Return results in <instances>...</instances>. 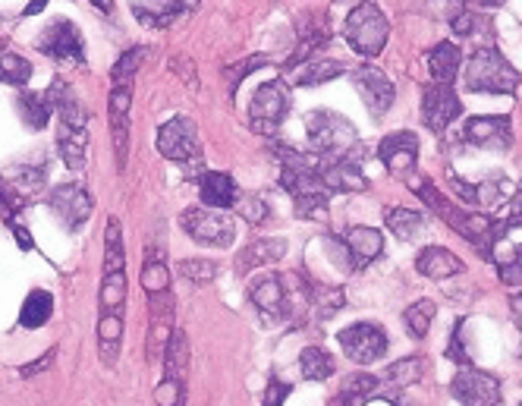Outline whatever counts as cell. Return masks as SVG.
Listing matches in <instances>:
<instances>
[{
    "instance_id": "obj_1",
    "label": "cell",
    "mask_w": 522,
    "mask_h": 406,
    "mask_svg": "<svg viewBox=\"0 0 522 406\" xmlns=\"http://www.w3.org/2000/svg\"><path fill=\"white\" fill-rule=\"evenodd\" d=\"M406 183L434 211V215L453 227V233H460L463 240H469L478 252H482V259H491L497 246L504 243L507 230H510L507 221H494L491 215H478V211H466L463 205H453L428 177H409Z\"/></svg>"
},
{
    "instance_id": "obj_2",
    "label": "cell",
    "mask_w": 522,
    "mask_h": 406,
    "mask_svg": "<svg viewBox=\"0 0 522 406\" xmlns=\"http://www.w3.org/2000/svg\"><path fill=\"white\" fill-rule=\"evenodd\" d=\"M274 152L280 161V186L293 196L296 218L328 221L331 189L318 177V155H302L293 145H274Z\"/></svg>"
},
{
    "instance_id": "obj_3",
    "label": "cell",
    "mask_w": 522,
    "mask_h": 406,
    "mask_svg": "<svg viewBox=\"0 0 522 406\" xmlns=\"http://www.w3.org/2000/svg\"><path fill=\"white\" fill-rule=\"evenodd\" d=\"M126 252H123V230L117 218L104 224V271H101V315L98 318H123L126 312Z\"/></svg>"
},
{
    "instance_id": "obj_4",
    "label": "cell",
    "mask_w": 522,
    "mask_h": 406,
    "mask_svg": "<svg viewBox=\"0 0 522 406\" xmlns=\"http://www.w3.org/2000/svg\"><path fill=\"white\" fill-rule=\"evenodd\" d=\"M466 89L491 92V95H513L519 89V73L494 45L478 48L466 63Z\"/></svg>"
},
{
    "instance_id": "obj_5",
    "label": "cell",
    "mask_w": 522,
    "mask_h": 406,
    "mask_svg": "<svg viewBox=\"0 0 522 406\" xmlns=\"http://www.w3.org/2000/svg\"><path fill=\"white\" fill-rule=\"evenodd\" d=\"M343 35L350 41V48L362 57H378L390 38V23L387 16L378 10V4L372 0H362V4L346 16Z\"/></svg>"
},
{
    "instance_id": "obj_6",
    "label": "cell",
    "mask_w": 522,
    "mask_h": 406,
    "mask_svg": "<svg viewBox=\"0 0 522 406\" xmlns=\"http://www.w3.org/2000/svg\"><path fill=\"white\" fill-rule=\"evenodd\" d=\"M306 136L318 158H337L346 148H353L359 142L356 126L334 111H312L306 117Z\"/></svg>"
},
{
    "instance_id": "obj_7",
    "label": "cell",
    "mask_w": 522,
    "mask_h": 406,
    "mask_svg": "<svg viewBox=\"0 0 522 406\" xmlns=\"http://www.w3.org/2000/svg\"><path fill=\"white\" fill-rule=\"evenodd\" d=\"M180 227L199 246H214V249H227L236 240V221L227 218L221 208H208V205H192L180 215Z\"/></svg>"
},
{
    "instance_id": "obj_8",
    "label": "cell",
    "mask_w": 522,
    "mask_h": 406,
    "mask_svg": "<svg viewBox=\"0 0 522 406\" xmlns=\"http://www.w3.org/2000/svg\"><path fill=\"white\" fill-rule=\"evenodd\" d=\"M186 378H189V340L183 331H173L164 353V378L155 388L158 406H186Z\"/></svg>"
},
{
    "instance_id": "obj_9",
    "label": "cell",
    "mask_w": 522,
    "mask_h": 406,
    "mask_svg": "<svg viewBox=\"0 0 522 406\" xmlns=\"http://www.w3.org/2000/svg\"><path fill=\"white\" fill-rule=\"evenodd\" d=\"M365 158H368V148L359 142L353 148H346L337 158H318V177L331 189V196L334 192H365L368 189V180L362 174Z\"/></svg>"
},
{
    "instance_id": "obj_10",
    "label": "cell",
    "mask_w": 522,
    "mask_h": 406,
    "mask_svg": "<svg viewBox=\"0 0 522 406\" xmlns=\"http://www.w3.org/2000/svg\"><path fill=\"white\" fill-rule=\"evenodd\" d=\"M290 114V92L284 82H265L258 85V92L252 95L249 104V123L258 136H274L280 130V123Z\"/></svg>"
},
{
    "instance_id": "obj_11",
    "label": "cell",
    "mask_w": 522,
    "mask_h": 406,
    "mask_svg": "<svg viewBox=\"0 0 522 406\" xmlns=\"http://www.w3.org/2000/svg\"><path fill=\"white\" fill-rule=\"evenodd\" d=\"M158 152L177 164H199L202 161V139L189 117H170L158 130Z\"/></svg>"
},
{
    "instance_id": "obj_12",
    "label": "cell",
    "mask_w": 522,
    "mask_h": 406,
    "mask_svg": "<svg viewBox=\"0 0 522 406\" xmlns=\"http://www.w3.org/2000/svg\"><path fill=\"white\" fill-rule=\"evenodd\" d=\"M48 208L54 211V218H60L63 227L76 233L85 221L92 218L95 199H92V192L79 183H60L48 192Z\"/></svg>"
},
{
    "instance_id": "obj_13",
    "label": "cell",
    "mask_w": 522,
    "mask_h": 406,
    "mask_svg": "<svg viewBox=\"0 0 522 406\" xmlns=\"http://www.w3.org/2000/svg\"><path fill=\"white\" fill-rule=\"evenodd\" d=\"M337 344L359 366H372L387 353V334L375 322H356L337 334Z\"/></svg>"
},
{
    "instance_id": "obj_14",
    "label": "cell",
    "mask_w": 522,
    "mask_h": 406,
    "mask_svg": "<svg viewBox=\"0 0 522 406\" xmlns=\"http://www.w3.org/2000/svg\"><path fill=\"white\" fill-rule=\"evenodd\" d=\"M173 293H155L148 296V340H145V353L151 362L164 359L167 347H170V337H173Z\"/></svg>"
},
{
    "instance_id": "obj_15",
    "label": "cell",
    "mask_w": 522,
    "mask_h": 406,
    "mask_svg": "<svg viewBox=\"0 0 522 406\" xmlns=\"http://www.w3.org/2000/svg\"><path fill=\"white\" fill-rule=\"evenodd\" d=\"M463 104L456 98L453 85H444V82H431L422 89V120L431 133H444L447 126L460 117Z\"/></svg>"
},
{
    "instance_id": "obj_16",
    "label": "cell",
    "mask_w": 522,
    "mask_h": 406,
    "mask_svg": "<svg viewBox=\"0 0 522 406\" xmlns=\"http://www.w3.org/2000/svg\"><path fill=\"white\" fill-rule=\"evenodd\" d=\"M460 139L488 152H510L513 148V123L510 117H469L463 123Z\"/></svg>"
},
{
    "instance_id": "obj_17",
    "label": "cell",
    "mask_w": 522,
    "mask_h": 406,
    "mask_svg": "<svg viewBox=\"0 0 522 406\" xmlns=\"http://www.w3.org/2000/svg\"><path fill=\"white\" fill-rule=\"evenodd\" d=\"M35 48L54 60L85 63V45H82V35H79L73 19H54V23L35 41Z\"/></svg>"
},
{
    "instance_id": "obj_18",
    "label": "cell",
    "mask_w": 522,
    "mask_h": 406,
    "mask_svg": "<svg viewBox=\"0 0 522 406\" xmlns=\"http://www.w3.org/2000/svg\"><path fill=\"white\" fill-rule=\"evenodd\" d=\"M450 394L463 406H497L500 403V381L488 372H478V369L466 366L450 381Z\"/></svg>"
},
{
    "instance_id": "obj_19",
    "label": "cell",
    "mask_w": 522,
    "mask_h": 406,
    "mask_svg": "<svg viewBox=\"0 0 522 406\" xmlns=\"http://www.w3.org/2000/svg\"><path fill=\"white\" fill-rule=\"evenodd\" d=\"M381 164L397 177H412V170L419 164V136L412 130H400L381 139L378 145Z\"/></svg>"
},
{
    "instance_id": "obj_20",
    "label": "cell",
    "mask_w": 522,
    "mask_h": 406,
    "mask_svg": "<svg viewBox=\"0 0 522 406\" xmlns=\"http://www.w3.org/2000/svg\"><path fill=\"white\" fill-rule=\"evenodd\" d=\"M353 82H356L362 101L368 104V114L375 120H381L390 108H394L397 89H394V82L387 79V73H381L378 67H359L353 73Z\"/></svg>"
},
{
    "instance_id": "obj_21",
    "label": "cell",
    "mask_w": 522,
    "mask_h": 406,
    "mask_svg": "<svg viewBox=\"0 0 522 406\" xmlns=\"http://www.w3.org/2000/svg\"><path fill=\"white\" fill-rule=\"evenodd\" d=\"M129 111H133V89H111L107 98V117H111V136H114V155L117 167L126 170L129 161Z\"/></svg>"
},
{
    "instance_id": "obj_22",
    "label": "cell",
    "mask_w": 522,
    "mask_h": 406,
    "mask_svg": "<svg viewBox=\"0 0 522 406\" xmlns=\"http://www.w3.org/2000/svg\"><path fill=\"white\" fill-rule=\"evenodd\" d=\"M340 240L346 252H350L353 271H365L368 265H375L384 252V233L375 227H350Z\"/></svg>"
},
{
    "instance_id": "obj_23",
    "label": "cell",
    "mask_w": 522,
    "mask_h": 406,
    "mask_svg": "<svg viewBox=\"0 0 522 406\" xmlns=\"http://www.w3.org/2000/svg\"><path fill=\"white\" fill-rule=\"evenodd\" d=\"M57 152L70 170H85L89 164V123H60L57 126Z\"/></svg>"
},
{
    "instance_id": "obj_24",
    "label": "cell",
    "mask_w": 522,
    "mask_h": 406,
    "mask_svg": "<svg viewBox=\"0 0 522 406\" xmlns=\"http://www.w3.org/2000/svg\"><path fill=\"white\" fill-rule=\"evenodd\" d=\"M331 41V26H328V16L324 13H312L306 16V23L299 26V45L293 51V57L287 60V70H296L299 63H306L312 54H318L324 45Z\"/></svg>"
},
{
    "instance_id": "obj_25",
    "label": "cell",
    "mask_w": 522,
    "mask_h": 406,
    "mask_svg": "<svg viewBox=\"0 0 522 406\" xmlns=\"http://www.w3.org/2000/svg\"><path fill=\"white\" fill-rule=\"evenodd\" d=\"M416 271L431 277V281H447V277L463 274L466 265L460 262V255H453L444 246H425L419 252V259H416Z\"/></svg>"
},
{
    "instance_id": "obj_26",
    "label": "cell",
    "mask_w": 522,
    "mask_h": 406,
    "mask_svg": "<svg viewBox=\"0 0 522 406\" xmlns=\"http://www.w3.org/2000/svg\"><path fill=\"white\" fill-rule=\"evenodd\" d=\"M199 199H202V205H208V208L227 211V208L236 205L239 189H236V183H233L230 174H221V170H208V174L199 177Z\"/></svg>"
},
{
    "instance_id": "obj_27",
    "label": "cell",
    "mask_w": 522,
    "mask_h": 406,
    "mask_svg": "<svg viewBox=\"0 0 522 406\" xmlns=\"http://www.w3.org/2000/svg\"><path fill=\"white\" fill-rule=\"evenodd\" d=\"M183 13L180 0H133V16L145 29H170Z\"/></svg>"
},
{
    "instance_id": "obj_28",
    "label": "cell",
    "mask_w": 522,
    "mask_h": 406,
    "mask_svg": "<svg viewBox=\"0 0 522 406\" xmlns=\"http://www.w3.org/2000/svg\"><path fill=\"white\" fill-rule=\"evenodd\" d=\"M450 29L466 41H478L482 48H491L494 41V23L485 13L469 10V7H460L450 16Z\"/></svg>"
},
{
    "instance_id": "obj_29",
    "label": "cell",
    "mask_w": 522,
    "mask_h": 406,
    "mask_svg": "<svg viewBox=\"0 0 522 406\" xmlns=\"http://www.w3.org/2000/svg\"><path fill=\"white\" fill-rule=\"evenodd\" d=\"M284 255H287V240H258L236 255V274H249L252 268L274 265Z\"/></svg>"
},
{
    "instance_id": "obj_30",
    "label": "cell",
    "mask_w": 522,
    "mask_h": 406,
    "mask_svg": "<svg viewBox=\"0 0 522 406\" xmlns=\"http://www.w3.org/2000/svg\"><path fill=\"white\" fill-rule=\"evenodd\" d=\"M460 63H463V54L453 41H438V45L428 51V70H431L434 82L453 85L456 73H460Z\"/></svg>"
},
{
    "instance_id": "obj_31",
    "label": "cell",
    "mask_w": 522,
    "mask_h": 406,
    "mask_svg": "<svg viewBox=\"0 0 522 406\" xmlns=\"http://www.w3.org/2000/svg\"><path fill=\"white\" fill-rule=\"evenodd\" d=\"M384 224H387V230L394 233L397 240L409 243V240L422 237V230H425V215H422V211H416V208L390 205V208H384Z\"/></svg>"
},
{
    "instance_id": "obj_32",
    "label": "cell",
    "mask_w": 522,
    "mask_h": 406,
    "mask_svg": "<svg viewBox=\"0 0 522 406\" xmlns=\"http://www.w3.org/2000/svg\"><path fill=\"white\" fill-rule=\"evenodd\" d=\"M16 114H19V120H23L26 130L41 133L48 126V120H51L54 111H51L45 92H23V95L16 98Z\"/></svg>"
},
{
    "instance_id": "obj_33",
    "label": "cell",
    "mask_w": 522,
    "mask_h": 406,
    "mask_svg": "<svg viewBox=\"0 0 522 406\" xmlns=\"http://www.w3.org/2000/svg\"><path fill=\"white\" fill-rule=\"evenodd\" d=\"M343 309V290L334 284H321V281H309V318L315 322H324Z\"/></svg>"
},
{
    "instance_id": "obj_34",
    "label": "cell",
    "mask_w": 522,
    "mask_h": 406,
    "mask_svg": "<svg viewBox=\"0 0 522 406\" xmlns=\"http://www.w3.org/2000/svg\"><path fill=\"white\" fill-rule=\"evenodd\" d=\"M51 315H54V296L48 290H32L26 296V303L23 309H19V328H45L51 322Z\"/></svg>"
},
{
    "instance_id": "obj_35",
    "label": "cell",
    "mask_w": 522,
    "mask_h": 406,
    "mask_svg": "<svg viewBox=\"0 0 522 406\" xmlns=\"http://www.w3.org/2000/svg\"><path fill=\"white\" fill-rule=\"evenodd\" d=\"M142 290H145L148 296L170 290V274H167V265H164V255L158 252L155 243H148V249H145V262H142Z\"/></svg>"
},
{
    "instance_id": "obj_36",
    "label": "cell",
    "mask_w": 522,
    "mask_h": 406,
    "mask_svg": "<svg viewBox=\"0 0 522 406\" xmlns=\"http://www.w3.org/2000/svg\"><path fill=\"white\" fill-rule=\"evenodd\" d=\"M375 391H378V378H375V375L353 372V375H346L343 384H340L337 406H362Z\"/></svg>"
},
{
    "instance_id": "obj_37",
    "label": "cell",
    "mask_w": 522,
    "mask_h": 406,
    "mask_svg": "<svg viewBox=\"0 0 522 406\" xmlns=\"http://www.w3.org/2000/svg\"><path fill=\"white\" fill-rule=\"evenodd\" d=\"M148 48L145 45H136V48H129L117 57V63L111 67V85L114 89H133V79L142 67V60H145Z\"/></svg>"
},
{
    "instance_id": "obj_38",
    "label": "cell",
    "mask_w": 522,
    "mask_h": 406,
    "mask_svg": "<svg viewBox=\"0 0 522 406\" xmlns=\"http://www.w3.org/2000/svg\"><path fill=\"white\" fill-rule=\"evenodd\" d=\"M299 369L306 375V381H328L337 372V362L321 347H306L299 356Z\"/></svg>"
},
{
    "instance_id": "obj_39",
    "label": "cell",
    "mask_w": 522,
    "mask_h": 406,
    "mask_svg": "<svg viewBox=\"0 0 522 406\" xmlns=\"http://www.w3.org/2000/svg\"><path fill=\"white\" fill-rule=\"evenodd\" d=\"M45 177H48V164L45 161H26V164H16L10 170V183L23 192V196H32V192H38L41 186H45Z\"/></svg>"
},
{
    "instance_id": "obj_40",
    "label": "cell",
    "mask_w": 522,
    "mask_h": 406,
    "mask_svg": "<svg viewBox=\"0 0 522 406\" xmlns=\"http://www.w3.org/2000/svg\"><path fill=\"white\" fill-rule=\"evenodd\" d=\"M425 359L422 356H406L400 362H394V366H387V384L390 388H409V384H416L425 378Z\"/></svg>"
},
{
    "instance_id": "obj_41",
    "label": "cell",
    "mask_w": 522,
    "mask_h": 406,
    "mask_svg": "<svg viewBox=\"0 0 522 406\" xmlns=\"http://www.w3.org/2000/svg\"><path fill=\"white\" fill-rule=\"evenodd\" d=\"M434 315H438V306H434L431 299H419V303H412V306L403 312V322H406L409 337L425 340V337H428V328H431V322H434Z\"/></svg>"
},
{
    "instance_id": "obj_42",
    "label": "cell",
    "mask_w": 522,
    "mask_h": 406,
    "mask_svg": "<svg viewBox=\"0 0 522 406\" xmlns=\"http://www.w3.org/2000/svg\"><path fill=\"white\" fill-rule=\"evenodd\" d=\"M491 262L497 265L500 281H504L507 287H522V243L510 246L507 252H494Z\"/></svg>"
},
{
    "instance_id": "obj_43",
    "label": "cell",
    "mask_w": 522,
    "mask_h": 406,
    "mask_svg": "<svg viewBox=\"0 0 522 406\" xmlns=\"http://www.w3.org/2000/svg\"><path fill=\"white\" fill-rule=\"evenodd\" d=\"M340 73H346V67L340 60H312L309 67L299 73L296 85H302V89H312V85H324V82L337 79Z\"/></svg>"
},
{
    "instance_id": "obj_44",
    "label": "cell",
    "mask_w": 522,
    "mask_h": 406,
    "mask_svg": "<svg viewBox=\"0 0 522 406\" xmlns=\"http://www.w3.org/2000/svg\"><path fill=\"white\" fill-rule=\"evenodd\" d=\"M32 79V63L13 51H0V82L4 85H26Z\"/></svg>"
},
{
    "instance_id": "obj_45",
    "label": "cell",
    "mask_w": 522,
    "mask_h": 406,
    "mask_svg": "<svg viewBox=\"0 0 522 406\" xmlns=\"http://www.w3.org/2000/svg\"><path fill=\"white\" fill-rule=\"evenodd\" d=\"M268 63H271V57L252 54V57H246V60L233 63V67H224V79H227V89H230V95L236 98V89H239V85H243V79H246L252 70H258V67H268Z\"/></svg>"
},
{
    "instance_id": "obj_46",
    "label": "cell",
    "mask_w": 522,
    "mask_h": 406,
    "mask_svg": "<svg viewBox=\"0 0 522 406\" xmlns=\"http://www.w3.org/2000/svg\"><path fill=\"white\" fill-rule=\"evenodd\" d=\"M177 271H180V277H186V281H192V284H208L217 277V262H211V259H183L177 265Z\"/></svg>"
},
{
    "instance_id": "obj_47",
    "label": "cell",
    "mask_w": 522,
    "mask_h": 406,
    "mask_svg": "<svg viewBox=\"0 0 522 406\" xmlns=\"http://www.w3.org/2000/svg\"><path fill=\"white\" fill-rule=\"evenodd\" d=\"M236 211L249 224H265L271 218V205H268V199H261V196H243L236 202Z\"/></svg>"
},
{
    "instance_id": "obj_48",
    "label": "cell",
    "mask_w": 522,
    "mask_h": 406,
    "mask_svg": "<svg viewBox=\"0 0 522 406\" xmlns=\"http://www.w3.org/2000/svg\"><path fill=\"white\" fill-rule=\"evenodd\" d=\"M0 205H4V208L10 211V218H16L19 211L26 208V196H23V192H19L7 177H0Z\"/></svg>"
},
{
    "instance_id": "obj_49",
    "label": "cell",
    "mask_w": 522,
    "mask_h": 406,
    "mask_svg": "<svg viewBox=\"0 0 522 406\" xmlns=\"http://www.w3.org/2000/svg\"><path fill=\"white\" fill-rule=\"evenodd\" d=\"M290 391H293V384L280 381V378H271L265 384V400H261V406H284L287 397H290Z\"/></svg>"
},
{
    "instance_id": "obj_50",
    "label": "cell",
    "mask_w": 522,
    "mask_h": 406,
    "mask_svg": "<svg viewBox=\"0 0 522 406\" xmlns=\"http://www.w3.org/2000/svg\"><path fill=\"white\" fill-rule=\"evenodd\" d=\"M447 359L460 362V366H469V362H472V356H469V350H466V344H463V322L453 325V337H450V347H447Z\"/></svg>"
},
{
    "instance_id": "obj_51",
    "label": "cell",
    "mask_w": 522,
    "mask_h": 406,
    "mask_svg": "<svg viewBox=\"0 0 522 406\" xmlns=\"http://www.w3.org/2000/svg\"><path fill=\"white\" fill-rule=\"evenodd\" d=\"M54 356H57V350H48L41 359H35V362H26L23 369H19V375L23 378H32V375H41V372H48L51 366H54Z\"/></svg>"
},
{
    "instance_id": "obj_52",
    "label": "cell",
    "mask_w": 522,
    "mask_h": 406,
    "mask_svg": "<svg viewBox=\"0 0 522 406\" xmlns=\"http://www.w3.org/2000/svg\"><path fill=\"white\" fill-rule=\"evenodd\" d=\"M10 233H13V237H16V243H19V249H23V252L35 249V240H32L29 233H26V227L19 224V221H13V218H10Z\"/></svg>"
},
{
    "instance_id": "obj_53",
    "label": "cell",
    "mask_w": 522,
    "mask_h": 406,
    "mask_svg": "<svg viewBox=\"0 0 522 406\" xmlns=\"http://www.w3.org/2000/svg\"><path fill=\"white\" fill-rule=\"evenodd\" d=\"M510 309H513V318H516V325H519V331H522V293H516V296L510 299Z\"/></svg>"
},
{
    "instance_id": "obj_54",
    "label": "cell",
    "mask_w": 522,
    "mask_h": 406,
    "mask_svg": "<svg viewBox=\"0 0 522 406\" xmlns=\"http://www.w3.org/2000/svg\"><path fill=\"white\" fill-rule=\"evenodd\" d=\"M48 7V0H32V4L26 7V16H35V13H41Z\"/></svg>"
},
{
    "instance_id": "obj_55",
    "label": "cell",
    "mask_w": 522,
    "mask_h": 406,
    "mask_svg": "<svg viewBox=\"0 0 522 406\" xmlns=\"http://www.w3.org/2000/svg\"><path fill=\"white\" fill-rule=\"evenodd\" d=\"M92 4H95L101 13H114V0H92Z\"/></svg>"
},
{
    "instance_id": "obj_56",
    "label": "cell",
    "mask_w": 522,
    "mask_h": 406,
    "mask_svg": "<svg viewBox=\"0 0 522 406\" xmlns=\"http://www.w3.org/2000/svg\"><path fill=\"white\" fill-rule=\"evenodd\" d=\"M475 4H482V7H500V4H507V0H475Z\"/></svg>"
},
{
    "instance_id": "obj_57",
    "label": "cell",
    "mask_w": 522,
    "mask_h": 406,
    "mask_svg": "<svg viewBox=\"0 0 522 406\" xmlns=\"http://www.w3.org/2000/svg\"><path fill=\"white\" fill-rule=\"evenodd\" d=\"M180 4H183V10H192L195 4H199V0H180Z\"/></svg>"
},
{
    "instance_id": "obj_58",
    "label": "cell",
    "mask_w": 522,
    "mask_h": 406,
    "mask_svg": "<svg viewBox=\"0 0 522 406\" xmlns=\"http://www.w3.org/2000/svg\"><path fill=\"white\" fill-rule=\"evenodd\" d=\"M519 406H522V403H519Z\"/></svg>"
}]
</instances>
